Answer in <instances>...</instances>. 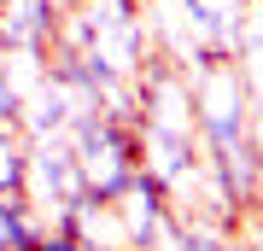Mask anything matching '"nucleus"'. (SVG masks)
Wrapping results in <instances>:
<instances>
[{
	"label": "nucleus",
	"instance_id": "7ed1b4c3",
	"mask_svg": "<svg viewBox=\"0 0 263 251\" xmlns=\"http://www.w3.org/2000/svg\"><path fill=\"white\" fill-rule=\"evenodd\" d=\"M29 176V140L18 129H0V193H24Z\"/></svg>",
	"mask_w": 263,
	"mask_h": 251
},
{
	"label": "nucleus",
	"instance_id": "f257e3e1",
	"mask_svg": "<svg viewBox=\"0 0 263 251\" xmlns=\"http://www.w3.org/2000/svg\"><path fill=\"white\" fill-rule=\"evenodd\" d=\"M70 152H76L82 193H94V199H117L123 187L141 176V129H135V117L88 111L70 129Z\"/></svg>",
	"mask_w": 263,
	"mask_h": 251
},
{
	"label": "nucleus",
	"instance_id": "39448f33",
	"mask_svg": "<svg viewBox=\"0 0 263 251\" xmlns=\"http://www.w3.org/2000/svg\"><path fill=\"white\" fill-rule=\"evenodd\" d=\"M0 6H6V0H0Z\"/></svg>",
	"mask_w": 263,
	"mask_h": 251
},
{
	"label": "nucleus",
	"instance_id": "f03ea898",
	"mask_svg": "<svg viewBox=\"0 0 263 251\" xmlns=\"http://www.w3.org/2000/svg\"><path fill=\"white\" fill-rule=\"evenodd\" d=\"M47 228L53 222L29 205L24 193H0V251H41Z\"/></svg>",
	"mask_w": 263,
	"mask_h": 251
},
{
	"label": "nucleus",
	"instance_id": "20e7f679",
	"mask_svg": "<svg viewBox=\"0 0 263 251\" xmlns=\"http://www.w3.org/2000/svg\"><path fill=\"white\" fill-rule=\"evenodd\" d=\"M41 251H88L76 234H65V228H47V240H41Z\"/></svg>",
	"mask_w": 263,
	"mask_h": 251
}]
</instances>
